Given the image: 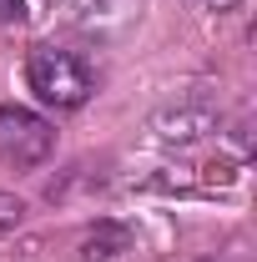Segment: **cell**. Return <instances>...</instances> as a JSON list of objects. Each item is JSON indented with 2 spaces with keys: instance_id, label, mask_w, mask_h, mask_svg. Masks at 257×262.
Listing matches in <instances>:
<instances>
[{
  "instance_id": "cell-4",
  "label": "cell",
  "mask_w": 257,
  "mask_h": 262,
  "mask_svg": "<svg viewBox=\"0 0 257 262\" xmlns=\"http://www.w3.org/2000/svg\"><path fill=\"white\" fill-rule=\"evenodd\" d=\"M121 252H131V227H121V222H96L81 237V262H111Z\"/></svg>"
},
{
  "instance_id": "cell-3",
  "label": "cell",
  "mask_w": 257,
  "mask_h": 262,
  "mask_svg": "<svg viewBox=\"0 0 257 262\" xmlns=\"http://www.w3.org/2000/svg\"><path fill=\"white\" fill-rule=\"evenodd\" d=\"M161 141H177V146H187V141H202L207 131H217V111H207V106H177V111H161L157 121H152Z\"/></svg>"
},
{
  "instance_id": "cell-2",
  "label": "cell",
  "mask_w": 257,
  "mask_h": 262,
  "mask_svg": "<svg viewBox=\"0 0 257 262\" xmlns=\"http://www.w3.org/2000/svg\"><path fill=\"white\" fill-rule=\"evenodd\" d=\"M56 151V126L26 106H0V166L31 171Z\"/></svg>"
},
{
  "instance_id": "cell-1",
  "label": "cell",
  "mask_w": 257,
  "mask_h": 262,
  "mask_svg": "<svg viewBox=\"0 0 257 262\" xmlns=\"http://www.w3.org/2000/svg\"><path fill=\"white\" fill-rule=\"evenodd\" d=\"M26 81H31L35 96L46 101V106H56V111H76V106H86L91 91H96L91 66L81 61L76 51H56V46L31 51V61H26Z\"/></svg>"
},
{
  "instance_id": "cell-6",
  "label": "cell",
  "mask_w": 257,
  "mask_h": 262,
  "mask_svg": "<svg viewBox=\"0 0 257 262\" xmlns=\"http://www.w3.org/2000/svg\"><path fill=\"white\" fill-rule=\"evenodd\" d=\"M26 20V0H0V26H20Z\"/></svg>"
},
{
  "instance_id": "cell-8",
  "label": "cell",
  "mask_w": 257,
  "mask_h": 262,
  "mask_svg": "<svg viewBox=\"0 0 257 262\" xmlns=\"http://www.w3.org/2000/svg\"><path fill=\"white\" fill-rule=\"evenodd\" d=\"M207 262H217V257H207Z\"/></svg>"
},
{
  "instance_id": "cell-5",
  "label": "cell",
  "mask_w": 257,
  "mask_h": 262,
  "mask_svg": "<svg viewBox=\"0 0 257 262\" xmlns=\"http://www.w3.org/2000/svg\"><path fill=\"white\" fill-rule=\"evenodd\" d=\"M20 217H26V202H20L15 192H0V232H5V227H15Z\"/></svg>"
},
{
  "instance_id": "cell-7",
  "label": "cell",
  "mask_w": 257,
  "mask_h": 262,
  "mask_svg": "<svg viewBox=\"0 0 257 262\" xmlns=\"http://www.w3.org/2000/svg\"><path fill=\"white\" fill-rule=\"evenodd\" d=\"M207 5H217V10H232V5H237V0H207Z\"/></svg>"
}]
</instances>
